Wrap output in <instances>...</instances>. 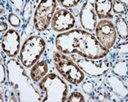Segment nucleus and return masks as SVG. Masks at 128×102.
Here are the masks:
<instances>
[{"label": "nucleus", "mask_w": 128, "mask_h": 102, "mask_svg": "<svg viewBox=\"0 0 128 102\" xmlns=\"http://www.w3.org/2000/svg\"><path fill=\"white\" fill-rule=\"evenodd\" d=\"M1 83H3V82L4 81V66L3 64L1 63Z\"/></svg>", "instance_id": "5701e85b"}, {"label": "nucleus", "mask_w": 128, "mask_h": 102, "mask_svg": "<svg viewBox=\"0 0 128 102\" xmlns=\"http://www.w3.org/2000/svg\"><path fill=\"white\" fill-rule=\"evenodd\" d=\"M76 62L80 70L92 77L102 76L110 69V64L102 60H96L88 58H80L77 59Z\"/></svg>", "instance_id": "6e6552de"}, {"label": "nucleus", "mask_w": 128, "mask_h": 102, "mask_svg": "<svg viewBox=\"0 0 128 102\" xmlns=\"http://www.w3.org/2000/svg\"><path fill=\"white\" fill-rule=\"evenodd\" d=\"M112 71L114 74L120 77H126L127 74V63L126 61H120L113 66Z\"/></svg>", "instance_id": "dca6fc26"}, {"label": "nucleus", "mask_w": 128, "mask_h": 102, "mask_svg": "<svg viewBox=\"0 0 128 102\" xmlns=\"http://www.w3.org/2000/svg\"><path fill=\"white\" fill-rule=\"evenodd\" d=\"M2 48L4 52L8 56H16L20 50V36L16 31L10 29L5 32L2 37L1 40Z\"/></svg>", "instance_id": "9d476101"}, {"label": "nucleus", "mask_w": 128, "mask_h": 102, "mask_svg": "<svg viewBox=\"0 0 128 102\" xmlns=\"http://www.w3.org/2000/svg\"><path fill=\"white\" fill-rule=\"evenodd\" d=\"M48 71V65L45 60H41L34 65V66L31 70L30 76L34 82L41 80Z\"/></svg>", "instance_id": "4468645a"}, {"label": "nucleus", "mask_w": 128, "mask_h": 102, "mask_svg": "<svg viewBox=\"0 0 128 102\" xmlns=\"http://www.w3.org/2000/svg\"><path fill=\"white\" fill-rule=\"evenodd\" d=\"M56 7V2L54 0L40 2L34 15V26L37 31L43 32L48 27L53 17Z\"/></svg>", "instance_id": "423d86ee"}, {"label": "nucleus", "mask_w": 128, "mask_h": 102, "mask_svg": "<svg viewBox=\"0 0 128 102\" xmlns=\"http://www.w3.org/2000/svg\"><path fill=\"white\" fill-rule=\"evenodd\" d=\"M40 90L45 94L41 101L44 102H63L66 101L68 87L62 79L54 73H50L43 77L40 83Z\"/></svg>", "instance_id": "7ed1b4c3"}, {"label": "nucleus", "mask_w": 128, "mask_h": 102, "mask_svg": "<svg viewBox=\"0 0 128 102\" xmlns=\"http://www.w3.org/2000/svg\"><path fill=\"white\" fill-rule=\"evenodd\" d=\"M67 101L69 102H84V98L83 95L80 93V92H73L71 95H69L68 99L67 100Z\"/></svg>", "instance_id": "a211bd4d"}, {"label": "nucleus", "mask_w": 128, "mask_h": 102, "mask_svg": "<svg viewBox=\"0 0 128 102\" xmlns=\"http://www.w3.org/2000/svg\"><path fill=\"white\" fill-rule=\"evenodd\" d=\"M60 3H61L62 5L64 6V7L70 8V7L76 6L80 3V1L79 0H62V1H60Z\"/></svg>", "instance_id": "aec40b11"}, {"label": "nucleus", "mask_w": 128, "mask_h": 102, "mask_svg": "<svg viewBox=\"0 0 128 102\" xmlns=\"http://www.w3.org/2000/svg\"><path fill=\"white\" fill-rule=\"evenodd\" d=\"M83 89L86 92V93L89 94V93H92V91L93 90V87H92V83H86L83 85Z\"/></svg>", "instance_id": "412c9836"}, {"label": "nucleus", "mask_w": 128, "mask_h": 102, "mask_svg": "<svg viewBox=\"0 0 128 102\" xmlns=\"http://www.w3.org/2000/svg\"><path fill=\"white\" fill-rule=\"evenodd\" d=\"M54 61L57 71L68 82L72 84H79L83 82L84 78L83 71L68 57L56 52L54 54Z\"/></svg>", "instance_id": "20e7f679"}, {"label": "nucleus", "mask_w": 128, "mask_h": 102, "mask_svg": "<svg viewBox=\"0 0 128 102\" xmlns=\"http://www.w3.org/2000/svg\"><path fill=\"white\" fill-rule=\"evenodd\" d=\"M96 39L102 46L108 49L112 48L116 41V31L112 21L102 20L96 25Z\"/></svg>", "instance_id": "0eeeda50"}, {"label": "nucleus", "mask_w": 128, "mask_h": 102, "mask_svg": "<svg viewBox=\"0 0 128 102\" xmlns=\"http://www.w3.org/2000/svg\"><path fill=\"white\" fill-rule=\"evenodd\" d=\"M75 20L73 14L67 9H59L54 14L51 20V26L56 32H64L71 29Z\"/></svg>", "instance_id": "1a4fd4ad"}, {"label": "nucleus", "mask_w": 128, "mask_h": 102, "mask_svg": "<svg viewBox=\"0 0 128 102\" xmlns=\"http://www.w3.org/2000/svg\"><path fill=\"white\" fill-rule=\"evenodd\" d=\"M107 83L111 88V89L114 91V93L117 94L119 96L123 97L126 95L127 94V89L124 85L122 81L120 78L114 76H108L107 78Z\"/></svg>", "instance_id": "ddd939ff"}, {"label": "nucleus", "mask_w": 128, "mask_h": 102, "mask_svg": "<svg viewBox=\"0 0 128 102\" xmlns=\"http://www.w3.org/2000/svg\"><path fill=\"white\" fill-rule=\"evenodd\" d=\"M9 22L10 24L12 26H15V27H17V26H20V20L19 19L17 15H15V14H10L9 15Z\"/></svg>", "instance_id": "6ab92c4d"}, {"label": "nucleus", "mask_w": 128, "mask_h": 102, "mask_svg": "<svg viewBox=\"0 0 128 102\" xmlns=\"http://www.w3.org/2000/svg\"><path fill=\"white\" fill-rule=\"evenodd\" d=\"M45 49V42L38 36H32L25 41L20 50V58L24 66L30 67L36 64Z\"/></svg>", "instance_id": "39448f33"}, {"label": "nucleus", "mask_w": 128, "mask_h": 102, "mask_svg": "<svg viewBox=\"0 0 128 102\" xmlns=\"http://www.w3.org/2000/svg\"><path fill=\"white\" fill-rule=\"evenodd\" d=\"M96 15L100 19H112V2L109 0H98L95 3Z\"/></svg>", "instance_id": "f8f14e48"}, {"label": "nucleus", "mask_w": 128, "mask_h": 102, "mask_svg": "<svg viewBox=\"0 0 128 102\" xmlns=\"http://www.w3.org/2000/svg\"><path fill=\"white\" fill-rule=\"evenodd\" d=\"M9 82L17 90L20 101H38V95L34 89L29 78L24 72V70L17 61L12 60L8 62Z\"/></svg>", "instance_id": "f03ea898"}, {"label": "nucleus", "mask_w": 128, "mask_h": 102, "mask_svg": "<svg viewBox=\"0 0 128 102\" xmlns=\"http://www.w3.org/2000/svg\"><path fill=\"white\" fill-rule=\"evenodd\" d=\"M118 32L119 36L121 38H127V22L124 18L122 17H119L116 20V30Z\"/></svg>", "instance_id": "2eb2a0df"}, {"label": "nucleus", "mask_w": 128, "mask_h": 102, "mask_svg": "<svg viewBox=\"0 0 128 102\" xmlns=\"http://www.w3.org/2000/svg\"><path fill=\"white\" fill-rule=\"evenodd\" d=\"M80 22L82 26L87 31H94L98 25L96 14L95 12V4L90 1H86L80 11Z\"/></svg>", "instance_id": "9b49d317"}, {"label": "nucleus", "mask_w": 128, "mask_h": 102, "mask_svg": "<svg viewBox=\"0 0 128 102\" xmlns=\"http://www.w3.org/2000/svg\"><path fill=\"white\" fill-rule=\"evenodd\" d=\"M56 46L64 54L77 53L92 60L104 58L109 52L92 34L78 29L59 34L56 38Z\"/></svg>", "instance_id": "f257e3e1"}, {"label": "nucleus", "mask_w": 128, "mask_h": 102, "mask_svg": "<svg viewBox=\"0 0 128 102\" xmlns=\"http://www.w3.org/2000/svg\"><path fill=\"white\" fill-rule=\"evenodd\" d=\"M8 26H7V24L5 23V22H1V27H0V31L1 32H4V31L7 30Z\"/></svg>", "instance_id": "4be33fe9"}, {"label": "nucleus", "mask_w": 128, "mask_h": 102, "mask_svg": "<svg viewBox=\"0 0 128 102\" xmlns=\"http://www.w3.org/2000/svg\"><path fill=\"white\" fill-rule=\"evenodd\" d=\"M113 9L117 14H124L126 12L127 5L125 2L122 1H114L112 3Z\"/></svg>", "instance_id": "f3484780"}]
</instances>
